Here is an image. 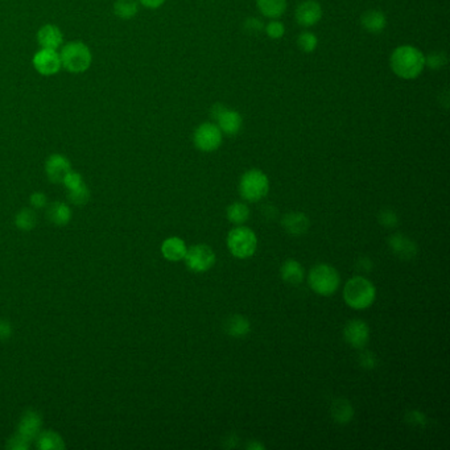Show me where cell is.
<instances>
[{
  "label": "cell",
  "mask_w": 450,
  "mask_h": 450,
  "mask_svg": "<svg viewBox=\"0 0 450 450\" xmlns=\"http://www.w3.org/2000/svg\"><path fill=\"white\" fill-rule=\"evenodd\" d=\"M389 66L399 78L412 81L424 72L425 54L413 45H400L391 53Z\"/></svg>",
  "instance_id": "6da1fadb"
},
{
  "label": "cell",
  "mask_w": 450,
  "mask_h": 450,
  "mask_svg": "<svg viewBox=\"0 0 450 450\" xmlns=\"http://www.w3.org/2000/svg\"><path fill=\"white\" fill-rule=\"evenodd\" d=\"M377 297L375 285L363 276H354L347 280L344 288L345 303L356 311L370 308Z\"/></svg>",
  "instance_id": "7a4b0ae2"
},
{
  "label": "cell",
  "mask_w": 450,
  "mask_h": 450,
  "mask_svg": "<svg viewBox=\"0 0 450 450\" xmlns=\"http://www.w3.org/2000/svg\"><path fill=\"white\" fill-rule=\"evenodd\" d=\"M339 273L329 264H317L308 275V284L311 289L320 296L335 294L339 288Z\"/></svg>",
  "instance_id": "3957f363"
},
{
  "label": "cell",
  "mask_w": 450,
  "mask_h": 450,
  "mask_svg": "<svg viewBox=\"0 0 450 450\" xmlns=\"http://www.w3.org/2000/svg\"><path fill=\"white\" fill-rule=\"evenodd\" d=\"M270 192L268 176L261 169H250L242 175L239 180V194L249 202H258Z\"/></svg>",
  "instance_id": "277c9868"
},
{
  "label": "cell",
  "mask_w": 450,
  "mask_h": 450,
  "mask_svg": "<svg viewBox=\"0 0 450 450\" xmlns=\"http://www.w3.org/2000/svg\"><path fill=\"white\" fill-rule=\"evenodd\" d=\"M63 68L70 73H84L92 65V52L82 42H70L65 44L60 53Z\"/></svg>",
  "instance_id": "5b68a950"
},
{
  "label": "cell",
  "mask_w": 450,
  "mask_h": 450,
  "mask_svg": "<svg viewBox=\"0 0 450 450\" xmlns=\"http://www.w3.org/2000/svg\"><path fill=\"white\" fill-rule=\"evenodd\" d=\"M258 247L256 234L244 226L234 227L227 235V249L238 259L251 258Z\"/></svg>",
  "instance_id": "8992f818"
},
{
  "label": "cell",
  "mask_w": 450,
  "mask_h": 450,
  "mask_svg": "<svg viewBox=\"0 0 450 450\" xmlns=\"http://www.w3.org/2000/svg\"><path fill=\"white\" fill-rule=\"evenodd\" d=\"M223 134L220 127L211 122H205L199 125L193 132V143L194 147L201 152H214L222 146Z\"/></svg>",
  "instance_id": "52a82bcc"
},
{
  "label": "cell",
  "mask_w": 450,
  "mask_h": 450,
  "mask_svg": "<svg viewBox=\"0 0 450 450\" xmlns=\"http://www.w3.org/2000/svg\"><path fill=\"white\" fill-rule=\"evenodd\" d=\"M215 252L208 244H194L189 247L184 256L189 270L197 273H208L215 264Z\"/></svg>",
  "instance_id": "ba28073f"
},
{
  "label": "cell",
  "mask_w": 450,
  "mask_h": 450,
  "mask_svg": "<svg viewBox=\"0 0 450 450\" xmlns=\"http://www.w3.org/2000/svg\"><path fill=\"white\" fill-rule=\"evenodd\" d=\"M211 115L215 120V125L220 127L223 135L235 137L241 132L243 127V118L237 110L229 108L226 106L214 105L211 108Z\"/></svg>",
  "instance_id": "9c48e42d"
},
{
  "label": "cell",
  "mask_w": 450,
  "mask_h": 450,
  "mask_svg": "<svg viewBox=\"0 0 450 450\" xmlns=\"http://www.w3.org/2000/svg\"><path fill=\"white\" fill-rule=\"evenodd\" d=\"M33 66L42 75H54L63 68L60 54L54 49H44L33 56Z\"/></svg>",
  "instance_id": "30bf717a"
},
{
  "label": "cell",
  "mask_w": 450,
  "mask_h": 450,
  "mask_svg": "<svg viewBox=\"0 0 450 450\" xmlns=\"http://www.w3.org/2000/svg\"><path fill=\"white\" fill-rule=\"evenodd\" d=\"M344 338L353 349H365L370 339L368 325L362 320L349 321L344 329Z\"/></svg>",
  "instance_id": "8fae6325"
},
{
  "label": "cell",
  "mask_w": 450,
  "mask_h": 450,
  "mask_svg": "<svg viewBox=\"0 0 450 450\" xmlns=\"http://www.w3.org/2000/svg\"><path fill=\"white\" fill-rule=\"evenodd\" d=\"M323 15H324V11L317 0H304L303 3L297 6L294 12L296 21L301 27H306V28H311L315 24H318L323 19Z\"/></svg>",
  "instance_id": "7c38bea8"
},
{
  "label": "cell",
  "mask_w": 450,
  "mask_h": 450,
  "mask_svg": "<svg viewBox=\"0 0 450 450\" xmlns=\"http://www.w3.org/2000/svg\"><path fill=\"white\" fill-rule=\"evenodd\" d=\"M388 244L392 252L401 261H411L418 255L416 243L404 234L395 232L388 238Z\"/></svg>",
  "instance_id": "4fadbf2b"
},
{
  "label": "cell",
  "mask_w": 450,
  "mask_h": 450,
  "mask_svg": "<svg viewBox=\"0 0 450 450\" xmlns=\"http://www.w3.org/2000/svg\"><path fill=\"white\" fill-rule=\"evenodd\" d=\"M72 170L70 161L60 154H54L45 161V172L52 182H63L65 176Z\"/></svg>",
  "instance_id": "5bb4252c"
},
{
  "label": "cell",
  "mask_w": 450,
  "mask_h": 450,
  "mask_svg": "<svg viewBox=\"0 0 450 450\" xmlns=\"http://www.w3.org/2000/svg\"><path fill=\"white\" fill-rule=\"evenodd\" d=\"M282 225H283L284 230L287 231L289 235L300 237L309 230L311 222L306 217V214H304L301 211H292L284 215L282 218Z\"/></svg>",
  "instance_id": "9a60e30c"
},
{
  "label": "cell",
  "mask_w": 450,
  "mask_h": 450,
  "mask_svg": "<svg viewBox=\"0 0 450 450\" xmlns=\"http://www.w3.org/2000/svg\"><path fill=\"white\" fill-rule=\"evenodd\" d=\"M37 42L44 49L57 51L63 45V32L53 24H45L37 32Z\"/></svg>",
  "instance_id": "2e32d148"
},
{
  "label": "cell",
  "mask_w": 450,
  "mask_h": 450,
  "mask_svg": "<svg viewBox=\"0 0 450 450\" xmlns=\"http://www.w3.org/2000/svg\"><path fill=\"white\" fill-rule=\"evenodd\" d=\"M40 427H42L40 415L33 411H28L21 418L20 424L18 428L19 430H18V436H20L21 439L30 442L32 439H35L37 436V433L40 432Z\"/></svg>",
  "instance_id": "e0dca14e"
},
{
  "label": "cell",
  "mask_w": 450,
  "mask_h": 450,
  "mask_svg": "<svg viewBox=\"0 0 450 450\" xmlns=\"http://www.w3.org/2000/svg\"><path fill=\"white\" fill-rule=\"evenodd\" d=\"M361 25L368 33L377 35L386 30L387 18L380 10L366 11L361 18Z\"/></svg>",
  "instance_id": "ac0fdd59"
},
{
  "label": "cell",
  "mask_w": 450,
  "mask_h": 450,
  "mask_svg": "<svg viewBox=\"0 0 450 450\" xmlns=\"http://www.w3.org/2000/svg\"><path fill=\"white\" fill-rule=\"evenodd\" d=\"M187 250H188V247H187L185 242L178 237L167 238L161 244V254L169 262L184 261Z\"/></svg>",
  "instance_id": "d6986e66"
},
{
  "label": "cell",
  "mask_w": 450,
  "mask_h": 450,
  "mask_svg": "<svg viewBox=\"0 0 450 450\" xmlns=\"http://www.w3.org/2000/svg\"><path fill=\"white\" fill-rule=\"evenodd\" d=\"M225 332L232 338H244L251 332L250 321L242 314H232L225 323Z\"/></svg>",
  "instance_id": "ffe728a7"
},
{
  "label": "cell",
  "mask_w": 450,
  "mask_h": 450,
  "mask_svg": "<svg viewBox=\"0 0 450 450\" xmlns=\"http://www.w3.org/2000/svg\"><path fill=\"white\" fill-rule=\"evenodd\" d=\"M256 7L263 16L273 20L282 18L285 13L288 0H256Z\"/></svg>",
  "instance_id": "44dd1931"
},
{
  "label": "cell",
  "mask_w": 450,
  "mask_h": 450,
  "mask_svg": "<svg viewBox=\"0 0 450 450\" xmlns=\"http://www.w3.org/2000/svg\"><path fill=\"white\" fill-rule=\"evenodd\" d=\"M280 275L285 283L299 285L304 280V267L294 259H287L280 268Z\"/></svg>",
  "instance_id": "7402d4cb"
},
{
  "label": "cell",
  "mask_w": 450,
  "mask_h": 450,
  "mask_svg": "<svg viewBox=\"0 0 450 450\" xmlns=\"http://www.w3.org/2000/svg\"><path fill=\"white\" fill-rule=\"evenodd\" d=\"M332 416L339 424H347L353 420L354 409L346 399H337L332 406Z\"/></svg>",
  "instance_id": "603a6c76"
},
{
  "label": "cell",
  "mask_w": 450,
  "mask_h": 450,
  "mask_svg": "<svg viewBox=\"0 0 450 450\" xmlns=\"http://www.w3.org/2000/svg\"><path fill=\"white\" fill-rule=\"evenodd\" d=\"M46 215H48V220L54 225L63 226V225L69 223V220L72 218V211L69 209V206L65 205L63 202H54L48 208Z\"/></svg>",
  "instance_id": "cb8c5ba5"
},
{
  "label": "cell",
  "mask_w": 450,
  "mask_h": 450,
  "mask_svg": "<svg viewBox=\"0 0 450 450\" xmlns=\"http://www.w3.org/2000/svg\"><path fill=\"white\" fill-rule=\"evenodd\" d=\"M226 217L234 225H243L250 218V209L243 202H234L226 209Z\"/></svg>",
  "instance_id": "d4e9b609"
},
{
  "label": "cell",
  "mask_w": 450,
  "mask_h": 450,
  "mask_svg": "<svg viewBox=\"0 0 450 450\" xmlns=\"http://www.w3.org/2000/svg\"><path fill=\"white\" fill-rule=\"evenodd\" d=\"M114 12L116 16L122 19H132L139 12L137 0H116L114 4Z\"/></svg>",
  "instance_id": "484cf974"
},
{
  "label": "cell",
  "mask_w": 450,
  "mask_h": 450,
  "mask_svg": "<svg viewBox=\"0 0 450 450\" xmlns=\"http://www.w3.org/2000/svg\"><path fill=\"white\" fill-rule=\"evenodd\" d=\"M37 446L40 449H63L65 446L63 439L54 432H44L39 436Z\"/></svg>",
  "instance_id": "4316f807"
},
{
  "label": "cell",
  "mask_w": 450,
  "mask_h": 450,
  "mask_svg": "<svg viewBox=\"0 0 450 450\" xmlns=\"http://www.w3.org/2000/svg\"><path fill=\"white\" fill-rule=\"evenodd\" d=\"M16 226L23 231H30L36 226L37 223V218H36V214L32 209H23L19 211V214L16 215V220H15Z\"/></svg>",
  "instance_id": "83f0119b"
},
{
  "label": "cell",
  "mask_w": 450,
  "mask_h": 450,
  "mask_svg": "<svg viewBox=\"0 0 450 450\" xmlns=\"http://www.w3.org/2000/svg\"><path fill=\"white\" fill-rule=\"evenodd\" d=\"M297 46L304 53H313L318 46V37L313 32H303L297 37Z\"/></svg>",
  "instance_id": "f1b7e54d"
},
{
  "label": "cell",
  "mask_w": 450,
  "mask_h": 450,
  "mask_svg": "<svg viewBox=\"0 0 450 450\" xmlns=\"http://www.w3.org/2000/svg\"><path fill=\"white\" fill-rule=\"evenodd\" d=\"M69 192V199L74 205H85L90 199V192L86 187V184H81L80 187L68 190Z\"/></svg>",
  "instance_id": "f546056e"
},
{
  "label": "cell",
  "mask_w": 450,
  "mask_h": 450,
  "mask_svg": "<svg viewBox=\"0 0 450 450\" xmlns=\"http://www.w3.org/2000/svg\"><path fill=\"white\" fill-rule=\"evenodd\" d=\"M264 32L265 35L273 39V40H279L284 37L285 35V25H284L282 21L277 20V19H273L270 21L267 25H264Z\"/></svg>",
  "instance_id": "4dcf8cb0"
},
{
  "label": "cell",
  "mask_w": 450,
  "mask_h": 450,
  "mask_svg": "<svg viewBox=\"0 0 450 450\" xmlns=\"http://www.w3.org/2000/svg\"><path fill=\"white\" fill-rule=\"evenodd\" d=\"M448 63V57L444 52L430 53L425 56V66H430L433 70H440Z\"/></svg>",
  "instance_id": "1f68e13d"
},
{
  "label": "cell",
  "mask_w": 450,
  "mask_h": 450,
  "mask_svg": "<svg viewBox=\"0 0 450 450\" xmlns=\"http://www.w3.org/2000/svg\"><path fill=\"white\" fill-rule=\"evenodd\" d=\"M377 220L380 222L382 226L388 227V229H394L396 227V225L399 223L398 214L391 209H383L379 215H377Z\"/></svg>",
  "instance_id": "d6a6232c"
},
{
  "label": "cell",
  "mask_w": 450,
  "mask_h": 450,
  "mask_svg": "<svg viewBox=\"0 0 450 450\" xmlns=\"http://www.w3.org/2000/svg\"><path fill=\"white\" fill-rule=\"evenodd\" d=\"M63 184L68 190H72V189L80 187L81 184H84V180H82L80 173H77V172H74V170H70V172L65 176V178H63Z\"/></svg>",
  "instance_id": "836d02e7"
},
{
  "label": "cell",
  "mask_w": 450,
  "mask_h": 450,
  "mask_svg": "<svg viewBox=\"0 0 450 450\" xmlns=\"http://www.w3.org/2000/svg\"><path fill=\"white\" fill-rule=\"evenodd\" d=\"M359 365L363 368H367V370L374 368V367L377 366L375 356L373 353H370V351H363L359 356Z\"/></svg>",
  "instance_id": "e575fe53"
},
{
  "label": "cell",
  "mask_w": 450,
  "mask_h": 450,
  "mask_svg": "<svg viewBox=\"0 0 450 450\" xmlns=\"http://www.w3.org/2000/svg\"><path fill=\"white\" fill-rule=\"evenodd\" d=\"M244 28H246V31L250 32V33H259V32H262L264 30V24L258 18H250V19L244 21Z\"/></svg>",
  "instance_id": "d590c367"
},
{
  "label": "cell",
  "mask_w": 450,
  "mask_h": 450,
  "mask_svg": "<svg viewBox=\"0 0 450 450\" xmlns=\"http://www.w3.org/2000/svg\"><path fill=\"white\" fill-rule=\"evenodd\" d=\"M31 205L36 209H42L46 205V196L44 193H33L31 196Z\"/></svg>",
  "instance_id": "8d00e7d4"
},
{
  "label": "cell",
  "mask_w": 450,
  "mask_h": 450,
  "mask_svg": "<svg viewBox=\"0 0 450 450\" xmlns=\"http://www.w3.org/2000/svg\"><path fill=\"white\" fill-rule=\"evenodd\" d=\"M356 267L358 270H361L362 273H370L371 268H373V263L370 261V258L367 256H362L356 261Z\"/></svg>",
  "instance_id": "74e56055"
},
{
  "label": "cell",
  "mask_w": 450,
  "mask_h": 450,
  "mask_svg": "<svg viewBox=\"0 0 450 450\" xmlns=\"http://www.w3.org/2000/svg\"><path fill=\"white\" fill-rule=\"evenodd\" d=\"M12 335V327L8 321L0 320V339H7Z\"/></svg>",
  "instance_id": "f35d334b"
},
{
  "label": "cell",
  "mask_w": 450,
  "mask_h": 450,
  "mask_svg": "<svg viewBox=\"0 0 450 450\" xmlns=\"http://www.w3.org/2000/svg\"><path fill=\"white\" fill-rule=\"evenodd\" d=\"M142 6L151 8V10H156L158 7H161L167 0H137Z\"/></svg>",
  "instance_id": "ab89813d"
},
{
  "label": "cell",
  "mask_w": 450,
  "mask_h": 450,
  "mask_svg": "<svg viewBox=\"0 0 450 450\" xmlns=\"http://www.w3.org/2000/svg\"><path fill=\"white\" fill-rule=\"evenodd\" d=\"M247 449H250V450L264 449V445H262V444H261V442H258V441H252V442H250V444L247 445Z\"/></svg>",
  "instance_id": "60d3db41"
}]
</instances>
